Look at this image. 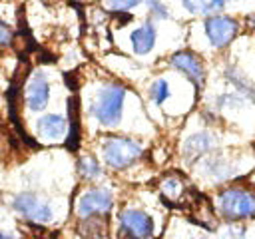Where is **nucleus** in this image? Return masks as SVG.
<instances>
[{
	"label": "nucleus",
	"instance_id": "nucleus-4",
	"mask_svg": "<svg viewBox=\"0 0 255 239\" xmlns=\"http://www.w3.org/2000/svg\"><path fill=\"white\" fill-rule=\"evenodd\" d=\"M217 211L229 221H243L255 217V191L243 185H231L217 193Z\"/></svg>",
	"mask_w": 255,
	"mask_h": 239
},
{
	"label": "nucleus",
	"instance_id": "nucleus-13",
	"mask_svg": "<svg viewBox=\"0 0 255 239\" xmlns=\"http://www.w3.org/2000/svg\"><path fill=\"white\" fill-rule=\"evenodd\" d=\"M155 38H157V32H155V26L153 22L145 20L143 24H139L135 30H131L129 34V42H131V50L133 54L137 56H145L153 50L155 46Z\"/></svg>",
	"mask_w": 255,
	"mask_h": 239
},
{
	"label": "nucleus",
	"instance_id": "nucleus-11",
	"mask_svg": "<svg viewBox=\"0 0 255 239\" xmlns=\"http://www.w3.org/2000/svg\"><path fill=\"white\" fill-rule=\"evenodd\" d=\"M68 129H70V123L60 114H44L34 123V131L40 141H58L66 137Z\"/></svg>",
	"mask_w": 255,
	"mask_h": 239
},
{
	"label": "nucleus",
	"instance_id": "nucleus-12",
	"mask_svg": "<svg viewBox=\"0 0 255 239\" xmlns=\"http://www.w3.org/2000/svg\"><path fill=\"white\" fill-rule=\"evenodd\" d=\"M215 145V137L209 131H197L193 135H189L183 145H181V153L187 161H195L203 155H207Z\"/></svg>",
	"mask_w": 255,
	"mask_h": 239
},
{
	"label": "nucleus",
	"instance_id": "nucleus-19",
	"mask_svg": "<svg viewBox=\"0 0 255 239\" xmlns=\"http://www.w3.org/2000/svg\"><path fill=\"white\" fill-rule=\"evenodd\" d=\"M143 2H145L147 10H149L155 18H167V16H169V12H167V8H165V4H163L161 0H143Z\"/></svg>",
	"mask_w": 255,
	"mask_h": 239
},
{
	"label": "nucleus",
	"instance_id": "nucleus-16",
	"mask_svg": "<svg viewBox=\"0 0 255 239\" xmlns=\"http://www.w3.org/2000/svg\"><path fill=\"white\" fill-rule=\"evenodd\" d=\"M169 96H171V90H169L167 80L157 78V80L151 82V86H149V100H151L155 106H163V104L169 100Z\"/></svg>",
	"mask_w": 255,
	"mask_h": 239
},
{
	"label": "nucleus",
	"instance_id": "nucleus-9",
	"mask_svg": "<svg viewBox=\"0 0 255 239\" xmlns=\"http://www.w3.org/2000/svg\"><path fill=\"white\" fill-rule=\"evenodd\" d=\"M169 66L177 72H181L193 86L195 90H201L205 84V68L199 56H195L189 50H179L175 54H171L169 58Z\"/></svg>",
	"mask_w": 255,
	"mask_h": 239
},
{
	"label": "nucleus",
	"instance_id": "nucleus-7",
	"mask_svg": "<svg viewBox=\"0 0 255 239\" xmlns=\"http://www.w3.org/2000/svg\"><path fill=\"white\" fill-rule=\"evenodd\" d=\"M205 36L213 48H225L239 32V24L231 16H207L203 22Z\"/></svg>",
	"mask_w": 255,
	"mask_h": 239
},
{
	"label": "nucleus",
	"instance_id": "nucleus-21",
	"mask_svg": "<svg viewBox=\"0 0 255 239\" xmlns=\"http://www.w3.org/2000/svg\"><path fill=\"white\" fill-rule=\"evenodd\" d=\"M6 237H10V233H6L4 229H0V239H6Z\"/></svg>",
	"mask_w": 255,
	"mask_h": 239
},
{
	"label": "nucleus",
	"instance_id": "nucleus-14",
	"mask_svg": "<svg viewBox=\"0 0 255 239\" xmlns=\"http://www.w3.org/2000/svg\"><path fill=\"white\" fill-rule=\"evenodd\" d=\"M227 2L233 0H181L183 8L191 14H199V16H211L215 12H219Z\"/></svg>",
	"mask_w": 255,
	"mask_h": 239
},
{
	"label": "nucleus",
	"instance_id": "nucleus-22",
	"mask_svg": "<svg viewBox=\"0 0 255 239\" xmlns=\"http://www.w3.org/2000/svg\"><path fill=\"white\" fill-rule=\"evenodd\" d=\"M249 24H251V28H255V14L249 18Z\"/></svg>",
	"mask_w": 255,
	"mask_h": 239
},
{
	"label": "nucleus",
	"instance_id": "nucleus-6",
	"mask_svg": "<svg viewBox=\"0 0 255 239\" xmlns=\"http://www.w3.org/2000/svg\"><path fill=\"white\" fill-rule=\"evenodd\" d=\"M118 233L122 237H151L155 233L153 219L141 209L135 207H126L118 213Z\"/></svg>",
	"mask_w": 255,
	"mask_h": 239
},
{
	"label": "nucleus",
	"instance_id": "nucleus-15",
	"mask_svg": "<svg viewBox=\"0 0 255 239\" xmlns=\"http://www.w3.org/2000/svg\"><path fill=\"white\" fill-rule=\"evenodd\" d=\"M76 169L84 181H96L102 175V165L94 155H82L76 163Z\"/></svg>",
	"mask_w": 255,
	"mask_h": 239
},
{
	"label": "nucleus",
	"instance_id": "nucleus-17",
	"mask_svg": "<svg viewBox=\"0 0 255 239\" xmlns=\"http://www.w3.org/2000/svg\"><path fill=\"white\" fill-rule=\"evenodd\" d=\"M203 171H205L207 175H213V179H217V181L229 177L227 161L221 159V157H209V159H205V163H203Z\"/></svg>",
	"mask_w": 255,
	"mask_h": 239
},
{
	"label": "nucleus",
	"instance_id": "nucleus-8",
	"mask_svg": "<svg viewBox=\"0 0 255 239\" xmlns=\"http://www.w3.org/2000/svg\"><path fill=\"white\" fill-rule=\"evenodd\" d=\"M50 102V82L44 72H32L24 86V104L32 114H40Z\"/></svg>",
	"mask_w": 255,
	"mask_h": 239
},
{
	"label": "nucleus",
	"instance_id": "nucleus-10",
	"mask_svg": "<svg viewBox=\"0 0 255 239\" xmlns=\"http://www.w3.org/2000/svg\"><path fill=\"white\" fill-rule=\"evenodd\" d=\"M159 195L167 205H183L189 199L191 189L179 173H165L159 179Z\"/></svg>",
	"mask_w": 255,
	"mask_h": 239
},
{
	"label": "nucleus",
	"instance_id": "nucleus-3",
	"mask_svg": "<svg viewBox=\"0 0 255 239\" xmlns=\"http://www.w3.org/2000/svg\"><path fill=\"white\" fill-rule=\"evenodd\" d=\"M10 209L28 225L46 227L54 221V207L52 203L36 191H18L10 199Z\"/></svg>",
	"mask_w": 255,
	"mask_h": 239
},
{
	"label": "nucleus",
	"instance_id": "nucleus-5",
	"mask_svg": "<svg viewBox=\"0 0 255 239\" xmlns=\"http://www.w3.org/2000/svg\"><path fill=\"white\" fill-rule=\"evenodd\" d=\"M114 193L108 187L84 189L74 201V213L78 219L88 217H108L114 209Z\"/></svg>",
	"mask_w": 255,
	"mask_h": 239
},
{
	"label": "nucleus",
	"instance_id": "nucleus-1",
	"mask_svg": "<svg viewBox=\"0 0 255 239\" xmlns=\"http://www.w3.org/2000/svg\"><path fill=\"white\" fill-rule=\"evenodd\" d=\"M128 90L120 82H108L104 84L92 104H90V116L106 129H114L122 123L124 118V104H126Z\"/></svg>",
	"mask_w": 255,
	"mask_h": 239
},
{
	"label": "nucleus",
	"instance_id": "nucleus-20",
	"mask_svg": "<svg viewBox=\"0 0 255 239\" xmlns=\"http://www.w3.org/2000/svg\"><path fill=\"white\" fill-rule=\"evenodd\" d=\"M12 38H14V32L10 28V24H6L2 18H0V48H6L12 44Z\"/></svg>",
	"mask_w": 255,
	"mask_h": 239
},
{
	"label": "nucleus",
	"instance_id": "nucleus-23",
	"mask_svg": "<svg viewBox=\"0 0 255 239\" xmlns=\"http://www.w3.org/2000/svg\"><path fill=\"white\" fill-rule=\"evenodd\" d=\"M0 183H2V181H0Z\"/></svg>",
	"mask_w": 255,
	"mask_h": 239
},
{
	"label": "nucleus",
	"instance_id": "nucleus-2",
	"mask_svg": "<svg viewBox=\"0 0 255 239\" xmlns=\"http://www.w3.org/2000/svg\"><path fill=\"white\" fill-rule=\"evenodd\" d=\"M143 145L128 135H108L102 141V159L108 167L122 171L143 157Z\"/></svg>",
	"mask_w": 255,
	"mask_h": 239
},
{
	"label": "nucleus",
	"instance_id": "nucleus-18",
	"mask_svg": "<svg viewBox=\"0 0 255 239\" xmlns=\"http://www.w3.org/2000/svg\"><path fill=\"white\" fill-rule=\"evenodd\" d=\"M143 0H102V4H104V8L108 10V12H116V14H120V12H129V10H133L135 6H139Z\"/></svg>",
	"mask_w": 255,
	"mask_h": 239
}]
</instances>
